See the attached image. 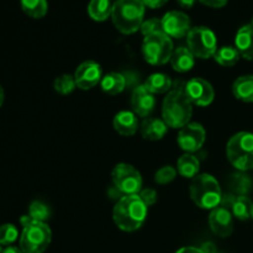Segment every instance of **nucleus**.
I'll use <instances>...</instances> for the list:
<instances>
[{
    "label": "nucleus",
    "mask_w": 253,
    "mask_h": 253,
    "mask_svg": "<svg viewBox=\"0 0 253 253\" xmlns=\"http://www.w3.org/2000/svg\"><path fill=\"white\" fill-rule=\"evenodd\" d=\"M147 217V207L140 195H124L114 207L113 219L116 226L126 232L140 229Z\"/></svg>",
    "instance_id": "f257e3e1"
},
{
    "label": "nucleus",
    "mask_w": 253,
    "mask_h": 253,
    "mask_svg": "<svg viewBox=\"0 0 253 253\" xmlns=\"http://www.w3.org/2000/svg\"><path fill=\"white\" fill-rule=\"evenodd\" d=\"M193 115V104L187 98L183 88H175L168 91L163 100L162 120L168 127L182 128L188 125Z\"/></svg>",
    "instance_id": "f03ea898"
},
{
    "label": "nucleus",
    "mask_w": 253,
    "mask_h": 253,
    "mask_svg": "<svg viewBox=\"0 0 253 253\" xmlns=\"http://www.w3.org/2000/svg\"><path fill=\"white\" fill-rule=\"evenodd\" d=\"M145 7L142 0H116L111 11L114 26L124 35L135 34L143 22Z\"/></svg>",
    "instance_id": "7ed1b4c3"
},
{
    "label": "nucleus",
    "mask_w": 253,
    "mask_h": 253,
    "mask_svg": "<svg viewBox=\"0 0 253 253\" xmlns=\"http://www.w3.org/2000/svg\"><path fill=\"white\" fill-rule=\"evenodd\" d=\"M190 198L197 207L212 210L221 204L222 193L219 182L211 174H200L190 184Z\"/></svg>",
    "instance_id": "20e7f679"
},
{
    "label": "nucleus",
    "mask_w": 253,
    "mask_h": 253,
    "mask_svg": "<svg viewBox=\"0 0 253 253\" xmlns=\"http://www.w3.org/2000/svg\"><path fill=\"white\" fill-rule=\"evenodd\" d=\"M226 155L230 163L241 172L253 169V133H236L229 140L226 146Z\"/></svg>",
    "instance_id": "39448f33"
},
{
    "label": "nucleus",
    "mask_w": 253,
    "mask_h": 253,
    "mask_svg": "<svg viewBox=\"0 0 253 253\" xmlns=\"http://www.w3.org/2000/svg\"><path fill=\"white\" fill-rule=\"evenodd\" d=\"M173 42L163 31L148 35L143 39L142 53L146 62L152 66H163L170 61L173 54Z\"/></svg>",
    "instance_id": "423d86ee"
},
{
    "label": "nucleus",
    "mask_w": 253,
    "mask_h": 253,
    "mask_svg": "<svg viewBox=\"0 0 253 253\" xmlns=\"http://www.w3.org/2000/svg\"><path fill=\"white\" fill-rule=\"evenodd\" d=\"M52 240V231L46 222L34 221L24 226L20 236V249L24 253H43Z\"/></svg>",
    "instance_id": "0eeeda50"
},
{
    "label": "nucleus",
    "mask_w": 253,
    "mask_h": 253,
    "mask_svg": "<svg viewBox=\"0 0 253 253\" xmlns=\"http://www.w3.org/2000/svg\"><path fill=\"white\" fill-rule=\"evenodd\" d=\"M187 44L194 57L208 59L217 52V40L214 32L205 26L193 27L187 36Z\"/></svg>",
    "instance_id": "6e6552de"
},
{
    "label": "nucleus",
    "mask_w": 253,
    "mask_h": 253,
    "mask_svg": "<svg viewBox=\"0 0 253 253\" xmlns=\"http://www.w3.org/2000/svg\"><path fill=\"white\" fill-rule=\"evenodd\" d=\"M111 179L119 192L124 195L140 194L142 190V177L140 172L127 163H119L111 172Z\"/></svg>",
    "instance_id": "1a4fd4ad"
},
{
    "label": "nucleus",
    "mask_w": 253,
    "mask_h": 253,
    "mask_svg": "<svg viewBox=\"0 0 253 253\" xmlns=\"http://www.w3.org/2000/svg\"><path fill=\"white\" fill-rule=\"evenodd\" d=\"M187 98L193 105L208 106L214 101L215 91L211 84L203 78H193L183 86Z\"/></svg>",
    "instance_id": "9d476101"
},
{
    "label": "nucleus",
    "mask_w": 253,
    "mask_h": 253,
    "mask_svg": "<svg viewBox=\"0 0 253 253\" xmlns=\"http://www.w3.org/2000/svg\"><path fill=\"white\" fill-rule=\"evenodd\" d=\"M162 21V31L170 39H183L188 36L190 27V19L185 12L172 10L163 15L161 19Z\"/></svg>",
    "instance_id": "9b49d317"
},
{
    "label": "nucleus",
    "mask_w": 253,
    "mask_h": 253,
    "mask_svg": "<svg viewBox=\"0 0 253 253\" xmlns=\"http://www.w3.org/2000/svg\"><path fill=\"white\" fill-rule=\"evenodd\" d=\"M207 140L205 128L198 123H189L180 128L178 133V145L187 153H194L199 151Z\"/></svg>",
    "instance_id": "f8f14e48"
},
{
    "label": "nucleus",
    "mask_w": 253,
    "mask_h": 253,
    "mask_svg": "<svg viewBox=\"0 0 253 253\" xmlns=\"http://www.w3.org/2000/svg\"><path fill=\"white\" fill-rule=\"evenodd\" d=\"M73 77L77 88L82 90H89L101 82L103 73H101L100 64L94 61L83 62L76 69Z\"/></svg>",
    "instance_id": "ddd939ff"
},
{
    "label": "nucleus",
    "mask_w": 253,
    "mask_h": 253,
    "mask_svg": "<svg viewBox=\"0 0 253 253\" xmlns=\"http://www.w3.org/2000/svg\"><path fill=\"white\" fill-rule=\"evenodd\" d=\"M209 225L215 235L220 237H229L234 231L231 210L222 205L212 209L209 215Z\"/></svg>",
    "instance_id": "4468645a"
},
{
    "label": "nucleus",
    "mask_w": 253,
    "mask_h": 253,
    "mask_svg": "<svg viewBox=\"0 0 253 253\" xmlns=\"http://www.w3.org/2000/svg\"><path fill=\"white\" fill-rule=\"evenodd\" d=\"M131 108L137 116L147 118L156 108L155 95L150 93L145 85L136 86L131 96Z\"/></svg>",
    "instance_id": "2eb2a0df"
},
{
    "label": "nucleus",
    "mask_w": 253,
    "mask_h": 253,
    "mask_svg": "<svg viewBox=\"0 0 253 253\" xmlns=\"http://www.w3.org/2000/svg\"><path fill=\"white\" fill-rule=\"evenodd\" d=\"M114 128L121 136H133L137 132L138 127V119L133 111H120L115 115L113 121Z\"/></svg>",
    "instance_id": "dca6fc26"
},
{
    "label": "nucleus",
    "mask_w": 253,
    "mask_h": 253,
    "mask_svg": "<svg viewBox=\"0 0 253 253\" xmlns=\"http://www.w3.org/2000/svg\"><path fill=\"white\" fill-rule=\"evenodd\" d=\"M235 47L240 56L247 61L253 59V26L251 24L240 27L235 37Z\"/></svg>",
    "instance_id": "f3484780"
},
{
    "label": "nucleus",
    "mask_w": 253,
    "mask_h": 253,
    "mask_svg": "<svg viewBox=\"0 0 253 253\" xmlns=\"http://www.w3.org/2000/svg\"><path fill=\"white\" fill-rule=\"evenodd\" d=\"M140 130L141 135L145 140L158 141L165 137L166 133H167L168 126L162 119L148 118L142 121Z\"/></svg>",
    "instance_id": "a211bd4d"
},
{
    "label": "nucleus",
    "mask_w": 253,
    "mask_h": 253,
    "mask_svg": "<svg viewBox=\"0 0 253 253\" xmlns=\"http://www.w3.org/2000/svg\"><path fill=\"white\" fill-rule=\"evenodd\" d=\"M169 62L174 71L179 72V73H185L194 67L195 57L188 47H178L177 49L173 51Z\"/></svg>",
    "instance_id": "6ab92c4d"
},
{
    "label": "nucleus",
    "mask_w": 253,
    "mask_h": 253,
    "mask_svg": "<svg viewBox=\"0 0 253 253\" xmlns=\"http://www.w3.org/2000/svg\"><path fill=\"white\" fill-rule=\"evenodd\" d=\"M101 90L109 95H118L126 88V78L118 72H110L101 78Z\"/></svg>",
    "instance_id": "aec40b11"
},
{
    "label": "nucleus",
    "mask_w": 253,
    "mask_h": 253,
    "mask_svg": "<svg viewBox=\"0 0 253 253\" xmlns=\"http://www.w3.org/2000/svg\"><path fill=\"white\" fill-rule=\"evenodd\" d=\"M235 98L245 103H253V76L239 77L232 84Z\"/></svg>",
    "instance_id": "412c9836"
},
{
    "label": "nucleus",
    "mask_w": 253,
    "mask_h": 253,
    "mask_svg": "<svg viewBox=\"0 0 253 253\" xmlns=\"http://www.w3.org/2000/svg\"><path fill=\"white\" fill-rule=\"evenodd\" d=\"M200 168V162L192 153H185L180 156L177 162V170L182 177L188 179H194L198 175Z\"/></svg>",
    "instance_id": "4be33fe9"
},
{
    "label": "nucleus",
    "mask_w": 253,
    "mask_h": 253,
    "mask_svg": "<svg viewBox=\"0 0 253 253\" xmlns=\"http://www.w3.org/2000/svg\"><path fill=\"white\" fill-rule=\"evenodd\" d=\"M143 85L153 95H156V94H165L167 91H170L172 81L165 73H153L148 77Z\"/></svg>",
    "instance_id": "5701e85b"
},
{
    "label": "nucleus",
    "mask_w": 253,
    "mask_h": 253,
    "mask_svg": "<svg viewBox=\"0 0 253 253\" xmlns=\"http://www.w3.org/2000/svg\"><path fill=\"white\" fill-rule=\"evenodd\" d=\"M113 4L110 0H90L88 4V14L94 21H105L111 16Z\"/></svg>",
    "instance_id": "b1692460"
},
{
    "label": "nucleus",
    "mask_w": 253,
    "mask_h": 253,
    "mask_svg": "<svg viewBox=\"0 0 253 253\" xmlns=\"http://www.w3.org/2000/svg\"><path fill=\"white\" fill-rule=\"evenodd\" d=\"M252 207L253 203L249 197H246V195H239V197L235 198L234 203H232L231 212L236 219L245 221V220H249L251 217Z\"/></svg>",
    "instance_id": "393cba45"
},
{
    "label": "nucleus",
    "mask_w": 253,
    "mask_h": 253,
    "mask_svg": "<svg viewBox=\"0 0 253 253\" xmlns=\"http://www.w3.org/2000/svg\"><path fill=\"white\" fill-rule=\"evenodd\" d=\"M20 4L25 14L34 19H41L48 10L47 0H20Z\"/></svg>",
    "instance_id": "a878e982"
},
{
    "label": "nucleus",
    "mask_w": 253,
    "mask_h": 253,
    "mask_svg": "<svg viewBox=\"0 0 253 253\" xmlns=\"http://www.w3.org/2000/svg\"><path fill=\"white\" fill-rule=\"evenodd\" d=\"M240 53L236 49V47L232 46H225L221 48L217 49V52L215 53L214 58L220 66L222 67H232L239 62L240 59Z\"/></svg>",
    "instance_id": "bb28decb"
},
{
    "label": "nucleus",
    "mask_w": 253,
    "mask_h": 253,
    "mask_svg": "<svg viewBox=\"0 0 253 253\" xmlns=\"http://www.w3.org/2000/svg\"><path fill=\"white\" fill-rule=\"evenodd\" d=\"M29 216L31 217L34 221L44 222L51 217V209L47 204L36 200V202L31 203L29 208Z\"/></svg>",
    "instance_id": "cd10ccee"
},
{
    "label": "nucleus",
    "mask_w": 253,
    "mask_h": 253,
    "mask_svg": "<svg viewBox=\"0 0 253 253\" xmlns=\"http://www.w3.org/2000/svg\"><path fill=\"white\" fill-rule=\"evenodd\" d=\"M54 90L57 93L62 94V95H68L71 94L74 89L77 88L76 81H74L73 76H69V74H63L61 77H57L54 79Z\"/></svg>",
    "instance_id": "c85d7f7f"
},
{
    "label": "nucleus",
    "mask_w": 253,
    "mask_h": 253,
    "mask_svg": "<svg viewBox=\"0 0 253 253\" xmlns=\"http://www.w3.org/2000/svg\"><path fill=\"white\" fill-rule=\"evenodd\" d=\"M17 236H19V232L12 224H4L0 226V245L1 246L9 247L16 241Z\"/></svg>",
    "instance_id": "c756f323"
},
{
    "label": "nucleus",
    "mask_w": 253,
    "mask_h": 253,
    "mask_svg": "<svg viewBox=\"0 0 253 253\" xmlns=\"http://www.w3.org/2000/svg\"><path fill=\"white\" fill-rule=\"evenodd\" d=\"M175 177H177V169L174 167H172V166H165V167H161L156 172L155 180L158 184L163 185L173 182Z\"/></svg>",
    "instance_id": "7c9ffc66"
},
{
    "label": "nucleus",
    "mask_w": 253,
    "mask_h": 253,
    "mask_svg": "<svg viewBox=\"0 0 253 253\" xmlns=\"http://www.w3.org/2000/svg\"><path fill=\"white\" fill-rule=\"evenodd\" d=\"M140 30H141V34H142L145 37L148 36V35L156 34V32L158 31H162V21H161V19H157V17L143 20Z\"/></svg>",
    "instance_id": "2f4dec72"
},
{
    "label": "nucleus",
    "mask_w": 253,
    "mask_h": 253,
    "mask_svg": "<svg viewBox=\"0 0 253 253\" xmlns=\"http://www.w3.org/2000/svg\"><path fill=\"white\" fill-rule=\"evenodd\" d=\"M250 188H251V180L247 175L240 174L235 175L234 178V189L237 193H240V195H246V193L249 192Z\"/></svg>",
    "instance_id": "473e14b6"
},
{
    "label": "nucleus",
    "mask_w": 253,
    "mask_h": 253,
    "mask_svg": "<svg viewBox=\"0 0 253 253\" xmlns=\"http://www.w3.org/2000/svg\"><path fill=\"white\" fill-rule=\"evenodd\" d=\"M140 198L142 199V202L145 203L146 207H152L153 204H156L158 199L157 192L155 189H151V188H147V189H142L140 192Z\"/></svg>",
    "instance_id": "72a5a7b5"
},
{
    "label": "nucleus",
    "mask_w": 253,
    "mask_h": 253,
    "mask_svg": "<svg viewBox=\"0 0 253 253\" xmlns=\"http://www.w3.org/2000/svg\"><path fill=\"white\" fill-rule=\"evenodd\" d=\"M203 5H207L209 7H215V9H219V7H224L225 5L229 2V0H199Z\"/></svg>",
    "instance_id": "f704fd0d"
},
{
    "label": "nucleus",
    "mask_w": 253,
    "mask_h": 253,
    "mask_svg": "<svg viewBox=\"0 0 253 253\" xmlns=\"http://www.w3.org/2000/svg\"><path fill=\"white\" fill-rule=\"evenodd\" d=\"M143 5L151 9H158V7H162L163 5L167 4L168 0H142Z\"/></svg>",
    "instance_id": "c9c22d12"
},
{
    "label": "nucleus",
    "mask_w": 253,
    "mask_h": 253,
    "mask_svg": "<svg viewBox=\"0 0 253 253\" xmlns=\"http://www.w3.org/2000/svg\"><path fill=\"white\" fill-rule=\"evenodd\" d=\"M175 253H204L202 249H197V247H183V249L178 250Z\"/></svg>",
    "instance_id": "e433bc0d"
},
{
    "label": "nucleus",
    "mask_w": 253,
    "mask_h": 253,
    "mask_svg": "<svg viewBox=\"0 0 253 253\" xmlns=\"http://www.w3.org/2000/svg\"><path fill=\"white\" fill-rule=\"evenodd\" d=\"M177 1L179 4V6L184 7V9H190V7L194 6L197 0H177Z\"/></svg>",
    "instance_id": "4c0bfd02"
},
{
    "label": "nucleus",
    "mask_w": 253,
    "mask_h": 253,
    "mask_svg": "<svg viewBox=\"0 0 253 253\" xmlns=\"http://www.w3.org/2000/svg\"><path fill=\"white\" fill-rule=\"evenodd\" d=\"M1 253H24L21 251V249L19 247H14V246H9L4 250Z\"/></svg>",
    "instance_id": "58836bf2"
},
{
    "label": "nucleus",
    "mask_w": 253,
    "mask_h": 253,
    "mask_svg": "<svg viewBox=\"0 0 253 253\" xmlns=\"http://www.w3.org/2000/svg\"><path fill=\"white\" fill-rule=\"evenodd\" d=\"M4 98H5L4 89H2L1 85H0V106H1L2 103H4Z\"/></svg>",
    "instance_id": "ea45409f"
},
{
    "label": "nucleus",
    "mask_w": 253,
    "mask_h": 253,
    "mask_svg": "<svg viewBox=\"0 0 253 253\" xmlns=\"http://www.w3.org/2000/svg\"><path fill=\"white\" fill-rule=\"evenodd\" d=\"M251 217L253 219V207H252V212H251Z\"/></svg>",
    "instance_id": "a19ab883"
},
{
    "label": "nucleus",
    "mask_w": 253,
    "mask_h": 253,
    "mask_svg": "<svg viewBox=\"0 0 253 253\" xmlns=\"http://www.w3.org/2000/svg\"><path fill=\"white\" fill-rule=\"evenodd\" d=\"M2 252V250H1V245H0V253Z\"/></svg>",
    "instance_id": "79ce46f5"
},
{
    "label": "nucleus",
    "mask_w": 253,
    "mask_h": 253,
    "mask_svg": "<svg viewBox=\"0 0 253 253\" xmlns=\"http://www.w3.org/2000/svg\"><path fill=\"white\" fill-rule=\"evenodd\" d=\"M251 25L253 26V19H252V22H251Z\"/></svg>",
    "instance_id": "37998d69"
}]
</instances>
